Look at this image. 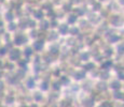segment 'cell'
<instances>
[{"label":"cell","instance_id":"obj_1","mask_svg":"<svg viewBox=\"0 0 124 107\" xmlns=\"http://www.w3.org/2000/svg\"><path fill=\"white\" fill-rule=\"evenodd\" d=\"M116 3H118V6H120L122 10H124V0H116Z\"/></svg>","mask_w":124,"mask_h":107}]
</instances>
